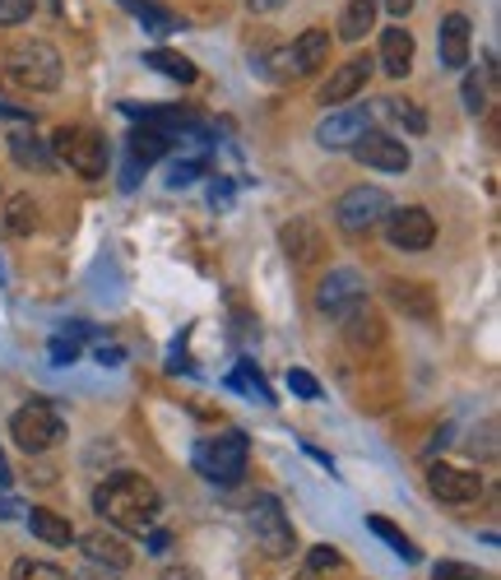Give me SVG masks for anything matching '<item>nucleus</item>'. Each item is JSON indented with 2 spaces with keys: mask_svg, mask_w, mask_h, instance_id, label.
I'll return each instance as SVG.
<instances>
[{
  "mask_svg": "<svg viewBox=\"0 0 501 580\" xmlns=\"http://www.w3.org/2000/svg\"><path fill=\"white\" fill-rule=\"evenodd\" d=\"M93 511L107 520L117 534H149L163 515V492L144 474H112L93 492Z\"/></svg>",
  "mask_w": 501,
  "mask_h": 580,
  "instance_id": "nucleus-1",
  "label": "nucleus"
},
{
  "mask_svg": "<svg viewBox=\"0 0 501 580\" xmlns=\"http://www.w3.org/2000/svg\"><path fill=\"white\" fill-rule=\"evenodd\" d=\"M0 84L14 93H51L61 84V51L51 43H24L0 61Z\"/></svg>",
  "mask_w": 501,
  "mask_h": 580,
  "instance_id": "nucleus-2",
  "label": "nucleus"
},
{
  "mask_svg": "<svg viewBox=\"0 0 501 580\" xmlns=\"http://www.w3.org/2000/svg\"><path fill=\"white\" fill-rule=\"evenodd\" d=\"M51 163H66L74 177H84V182H98L107 177V163H112V153H107V140L98 130H89V126H61L51 135Z\"/></svg>",
  "mask_w": 501,
  "mask_h": 580,
  "instance_id": "nucleus-3",
  "label": "nucleus"
},
{
  "mask_svg": "<svg viewBox=\"0 0 501 580\" xmlns=\"http://www.w3.org/2000/svg\"><path fill=\"white\" fill-rule=\"evenodd\" d=\"M246 525H250V538H256V548H260L265 557H275V562H283V557L298 553V530H293V520H288L283 501H279L275 492H260L256 501H250Z\"/></svg>",
  "mask_w": 501,
  "mask_h": 580,
  "instance_id": "nucleus-4",
  "label": "nucleus"
},
{
  "mask_svg": "<svg viewBox=\"0 0 501 580\" xmlns=\"http://www.w3.org/2000/svg\"><path fill=\"white\" fill-rule=\"evenodd\" d=\"M61 437H66V418L56 414L47 399L19 404L14 418H10V441L24 455H47L51 446H61Z\"/></svg>",
  "mask_w": 501,
  "mask_h": 580,
  "instance_id": "nucleus-5",
  "label": "nucleus"
},
{
  "mask_svg": "<svg viewBox=\"0 0 501 580\" xmlns=\"http://www.w3.org/2000/svg\"><path fill=\"white\" fill-rule=\"evenodd\" d=\"M246 455H250L246 432L228 428V432L205 437L200 446H196V469L209 483H223V488H233V483H242V474H246Z\"/></svg>",
  "mask_w": 501,
  "mask_h": 580,
  "instance_id": "nucleus-6",
  "label": "nucleus"
},
{
  "mask_svg": "<svg viewBox=\"0 0 501 580\" xmlns=\"http://www.w3.org/2000/svg\"><path fill=\"white\" fill-rule=\"evenodd\" d=\"M391 196L381 186H349L343 196L335 200V223L343 232H372L385 214H391Z\"/></svg>",
  "mask_w": 501,
  "mask_h": 580,
  "instance_id": "nucleus-7",
  "label": "nucleus"
},
{
  "mask_svg": "<svg viewBox=\"0 0 501 580\" xmlns=\"http://www.w3.org/2000/svg\"><path fill=\"white\" fill-rule=\"evenodd\" d=\"M381 223H385V242H391L395 251H428L436 242V219L422 205L391 209Z\"/></svg>",
  "mask_w": 501,
  "mask_h": 580,
  "instance_id": "nucleus-8",
  "label": "nucleus"
},
{
  "mask_svg": "<svg viewBox=\"0 0 501 580\" xmlns=\"http://www.w3.org/2000/svg\"><path fill=\"white\" fill-rule=\"evenodd\" d=\"M428 488L432 497H441L446 507H469V501L483 497V474H474V469H459V464H432L428 469Z\"/></svg>",
  "mask_w": 501,
  "mask_h": 580,
  "instance_id": "nucleus-9",
  "label": "nucleus"
},
{
  "mask_svg": "<svg viewBox=\"0 0 501 580\" xmlns=\"http://www.w3.org/2000/svg\"><path fill=\"white\" fill-rule=\"evenodd\" d=\"M358 163H368L372 172H409L413 167V153L404 140H395V135H381V130H368L362 140L353 144Z\"/></svg>",
  "mask_w": 501,
  "mask_h": 580,
  "instance_id": "nucleus-10",
  "label": "nucleus"
},
{
  "mask_svg": "<svg viewBox=\"0 0 501 580\" xmlns=\"http://www.w3.org/2000/svg\"><path fill=\"white\" fill-rule=\"evenodd\" d=\"M372 130V112L368 107H339L316 126V144L321 149H353L362 135Z\"/></svg>",
  "mask_w": 501,
  "mask_h": 580,
  "instance_id": "nucleus-11",
  "label": "nucleus"
},
{
  "mask_svg": "<svg viewBox=\"0 0 501 580\" xmlns=\"http://www.w3.org/2000/svg\"><path fill=\"white\" fill-rule=\"evenodd\" d=\"M362 298H368V288H362V275L358 269H330V275L321 279V288H316V306L325 316H343L349 306H358Z\"/></svg>",
  "mask_w": 501,
  "mask_h": 580,
  "instance_id": "nucleus-12",
  "label": "nucleus"
},
{
  "mask_svg": "<svg viewBox=\"0 0 501 580\" xmlns=\"http://www.w3.org/2000/svg\"><path fill=\"white\" fill-rule=\"evenodd\" d=\"M372 80V56H353L339 70H330V80L321 84V103L325 107H343L349 98H362V89Z\"/></svg>",
  "mask_w": 501,
  "mask_h": 580,
  "instance_id": "nucleus-13",
  "label": "nucleus"
},
{
  "mask_svg": "<svg viewBox=\"0 0 501 580\" xmlns=\"http://www.w3.org/2000/svg\"><path fill=\"white\" fill-rule=\"evenodd\" d=\"M80 553L89 557L93 567H103V571H126L130 562H135V553H130V544L117 534V530H107V525H98V530H89L84 538H80Z\"/></svg>",
  "mask_w": 501,
  "mask_h": 580,
  "instance_id": "nucleus-14",
  "label": "nucleus"
},
{
  "mask_svg": "<svg viewBox=\"0 0 501 580\" xmlns=\"http://www.w3.org/2000/svg\"><path fill=\"white\" fill-rule=\"evenodd\" d=\"M469 47H474V28L465 14H446L436 28V51H441V66L446 70H465L469 66Z\"/></svg>",
  "mask_w": 501,
  "mask_h": 580,
  "instance_id": "nucleus-15",
  "label": "nucleus"
},
{
  "mask_svg": "<svg viewBox=\"0 0 501 580\" xmlns=\"http://www.w3.org/2000/svg\"><path fill=\"white\" fill-rule=\"evenodd\" d=\"M413 51H418V43H413L409 28H385L376 61H381V70L391 74V80H404V74L413 70Z\"/></svg>",
  "mask_w": 501,
  "mask_h": 580,
  "instance_id": "nucleus-16",
  "label": "nucleus"
},
{
  "mask_svg": "<svg viewBox=\"0 0 501 580\" xmlns=\"http://www.w3.org/2000/svg\"><path fill=\"white\" fill-rule=\"evenodd\" d=\"M385 298H391L404 316H413V321H432L436 316V298H432V288L428 283H418V279H391L385 283Z\"/></svg>",
  "mask_w": 501,
  "mask_h": 580,
  "instance_id": "nucleus-17",
  "label": "nucleus"
},
{
  "mask_svg": "<svg viewBox=\"0 0 501 580\" xmlns=\"http://www.w3.org/2000/svg\"><path fill=\"white\" fill-rule=\"evenodd\" d=\"M279 242H283V251H288V260H293V265H316V260H321V246H325L321 228L306 223V219L283 223V228H279Z\"/></svg>",
  "mask_w": 501,
  "mask_h": 580,
  "instance_id": "nucleus-18",
  "label": "nucleus"
},
{
  "mask_svg": "<svg viewBox=\"0 0 501 580\" xmlns=\"http://www.w3.org/2000/svg\"><path fill=\"white\" fill-rule=\"evenodd\" d=\"M339 325H343V339H349L353 348H368V344H381V335H385V325H381V316L368 306V298H362L358 306H349V312L339 316Z\"/></svg>",
  "mask_w": 501,
  "mask_h": 580,
  "instance_id": "nucleus-19",
  "label": "nucleus"
},
{
  "mask_svg": "<svg viewBox=\"0 0 501 580\" xmlns=\"http://www.w3.org/2000/svg\"><path fill=\"white\" fill-rule=\"evenodd\" d=\"M5 144H10V153H14L19 167H28V172H47V167H51V149L37 140L28 126H14V130L5 135Z\"/></svg>",
  "mask_w": 501,
  "mask_h": 580,
  "instance_id": "nucleus-20",
  "label": "nucleus"
},
{
  "mask_svg": "<svg viewBox=\"0 0 501 580\" xmlns=\"http://www.w3.org/2000/svg\"><path fill=\"white\" fill-rule=\"evenodd\" d=\"M330 33L325 28H306L298 43H293V61H298V74H316L325 61H330Z\"/></svg>",
  "mask_w": 501,
  "mask_h": 580,
  "instance_id": "nucleus-21",
  "label": "nucleus"
},
{
  "mask_svg": "<svg viewBox=\"0 0 501 580\" xmlns=\"http://www.w3.org/2000/svg\"><path fill=\"white\" fill-rule=\"evenodd\" d=\"M172 149V135L167 130H153V126H140L130 130V163L135 167H149V163H163Z\"/></svg>",
  "mask_w": 501,
  "mask_h": 580,
  "instance_id": "nucleus-22",
  "label": "nucleus"
},
{
  "mask_svg": "<svg viewBox=\"0 0 501 580\" xmlns=\"http://www.w3.org/2000/svg\"><path fill=\"white\" fill-rule=\"evenodd\" d=\"M28 530L43 538V544H51V548H70V544H74V525H70L66 515L47 511V507H33V511H28Z\"/></svg>",
  "mask_w": 501,
  "mask_h": 580,
  "instance_id": "nucleus-23",
  "label": "nucleus"
},
{
  "mask_svg": "<svg viewBox=\"0 0 501 580\" xmlns=\"http://www.w3.org/2000/svg\"><path fill=\"white\" fill-rule=\"evenodd\" d=\"M376 5L381 0H349L339 14V37L343 43H362L372 28H376Z\"/></svg>",
  "mask_w": 501,
  "mask_h": 580,
  "instance_id": "nucleus-24",
  "label": "nucleus"
},
{
  "mask_svg": "<svg viewBox=\"0 0 501 580\" xmlns=\"http://www.w3.org/2000/svg\"><path fill=\"white\" fill-rule=\"evenodd\" d=\"M381 116H391V121L404 126L409 135H428V112L413 98H381Z\"/></svg>",
  "mask_w": 501,
  "mask_h": 580,
  "instance_id": "nucleus-25",
  "label": "nucleus"
},
{
  "mask_svg": "<svg viewBox=\"0 0 501 580\" xmlns=\"http://www.w3.org/2000/svg\"><path fill=\"white\" fill-rule=\"evenodd\" d=\"M0 219H5V228L14 232V237H28V232L37 228V200L33 196H10L5 209H0Z\"/></svg>",
  "mask_w": 501,
  "mask_h": 580,
  "instance_id": "nucleus-26",
  "label": "nucleus"
},
{
  "mask_svg": "<svg viewBox=\"0 0 501 580\" xmlns=\"http://www.w3.org/2000/svg\"><path fill=\"white\" fill-rule=\"evenodd\" d=\"M256 70L265 74V80H275V84H293V80H302V74H298V61H293V47L265 51L260 61H256Z\"/></svg>",
  "mask_w": 501,
  "mask_h": 580,
  "instance_id": "nucleus-27",
  "label": "nucleus"
},
{
  "mask_svg": "<svg viewBox=\"0 0 501 580\" xmlns=\"http://www.w3.org/2000/svg\"><path fill=\"white\" fill-rule=\"evenodd\" d=\"M144 66L167 74V80H177V84H196V66H190L186 56H177V51H144Z\"/></svg>",
  "mask_w": 501,
  "mask_h": 580,
  "instance_id": "nucleus-28",
  "label": "nucleus"
},
{
  "mask_svg": "<svg viewBox=\"0 0 501 580\" xmlns=\"http://www.w3.org/2000/svg\"><path fill=\"white\" fill-rule=\"evenodd\" d=\"M368 530H372V534H381L385 544H391V553H399L404 562H418V557H422V553L409 544V534H404V530L395 525V520H385V515H368Z\"/></svg>",
  "mask_w": 501,
  "mask_h": 580,
  "instance_id": "nucleus-29",
  "label": "nucleus"
},
{
  "mask_svg": "<svg viewBox=\"0 0 501 580\" xmlns=\"http://www.w3.org/2000/svg\"><path fill=\"white\" fill-rule=\"evenodd\" d=\"M228 385H233V391H246L250 399H265V404L275 399V395H269V385H265V376H260V372H250V358L237 362V372L228 376Z\"/></svg>",
  "mask_w": 501,
  "mask_h": 580,
  "instance_id": "nucleus-30",
  "label": "nucleus"
},
{
  "mask_svg": "<svg viewBox=\"0 0 501 580\" xmlns=\"http://www.w3.org/2000/svg\"><path fill=\"white\" fill-rule=\"evenodd\" d=\"M14 580H74L70 571L51 567V562H33V557H19L14 562Z\"/></svg>",
  "mask_w": 501,
  "mask_h": 580,
  "instance_id": "nucleus-31",
  "label": "nucleus"
},
{
  "mask_svg": "<svg viewBox=\"0 0 501 580\" xmlns=\"http://www.w3.org/2000/svg\"><path fill=\"white\" fill-rule=\"evenodd\" d=\"M130 5H135V14L144 19V28H153V33H172V28H177V19H172L167 10H159L153 0H130Z\"/></svg>",
  "mask_w": 501,
  "mask_h": 580,
  "instance_id": "nucleus-32",
  "label": "nucleus"
},
{
  "mask_svg": "<svg viewBox=\"0 0 501 580\" xmlns=\"http://www.w3.org/2000/svg\"><path fill=\"white\" fill-rule=\"evenodd\" d=\"M339 567H343V553H339V548H330V544H316L312 553H306V571L330 576V571H339Z\"/></svg>",
  "mask_w": 501,
  "mask_h": 580,
  "instance_id": "nucleus-33",
  "label": "nucleus"
},
{
  "mask_svg": "<svg viewBox=\"0 0 501 580\" xmlns=\"http://www.w3.org/2000/svg\"><path fill=\"white\" fill-rule=\"evenodd\" d=\"M37 10V0H0V28H14V24H28Z\"/></svg>",
  "mask_w": 501,
  "mask_h": 580,
  "instance_id": "nucleus-34",
  "label": "nucleus"
},
{
  "mask_svg": "<svg viewBox=\"0 0 501 580\" xmlns=\"http://www.w3.org/2000/svg\"><path fill=\"white\" fill-rule=\"evenodd\" d=\"M465 107H469L474 116L488 107V80H483L478 70H469V74H465Z\"/></svg>",
  "mask_w": 501,
  "mask_h": 580,
  "instance_id": "nucleus-35",
  "label": "nucleus"
},
{
  "mask_svg": "<svg viewBox=\"0 0 501 580\" xmlns=\"http://www.w3.org/2000/svg\"><path fill=\"white\" fill-rule=\"evenodd\" d=\"M200 172H205V163H200V159H177V163H172V172H167V186H172V190H182V186L196 182Z\"/></svg>",
  "mask_w": 501,
  "mask_h": 580,
  "instance_id": "nucleus-36",
  "label": "nucleus"
},
{
  "mask_svg": "<svg viewBox=\"0 0 501 580\" xmlns=\"http://www.w3.org/2000/svg\"><path fill=\"white\" fill-rule=\"evenodd\" d=\"M288 391L298 399H321V381L312 372H302V367H293V372H288Z\"/></svg>",
  "mask_w": 501,
  "mask_h": 580,
  "instance_id": "nucleus-37",
  "label": "nucleus"
},
{
  "mask_svg": "<svg viewBox=\"0 0 501 580\" xmlns=\"http://www.w3.org/2000/svg\"><path fill=\"white\" fill-rule=\"evenodd\" d=\"M436 580H492V576L469 562H436Z\"/></svg>",
  "mask_w": 501,
  "mask_h": 580,
  "instance_id": "nucleus-38",
  "label": "nucleus"
},
{
  "mask_svg": "<svg viewBox=\"0 0 501 580\" xmlns=\"http://www.w3.org/2000/svg\"><path fill=\"white\" fill-rule=\"evenodd\" d=\"M51 362H56V367H70V362H80V339H74L70 330L51 339Z\"/></svg>",
  "mask_w": 501,
  "mask_h": 580,
  "instance_id": "nucleus-39",
  "label": "nucleus"
},
{
  "mask_svg": "<svg viewBox=\"0 0 501 580\" xmlns=\"http://www.w3.org/2000/svg\"><path fill=\"white\" fill-rule=\"evenodd\" d=\"M98 362H103V367H121V362H126V348H121V344H103V348H98Z\"/></svg>",
  "mask_w": 501,
  "mask_h": 580,
  "instance_id": "nucleus-40",
  "label": "nucleus"
},
{
  "mask_svg": "<svg viewBox=\"0 0 501 580\" xmlns=\"http://www.w3.org/2000/svg\"><path fill=\"white\" fill-rule=\"evenodd\" d=\"M144 538H149V553H167V548H172V538H167L163 530H149Z\"/></svg>",
  "mask_w": 501,
  "mask_h": 580,
  "instance_id": "nucleus-41",
  "label": "nucleus"
},
{
  "mask_svg": "<svg viewBox=\"0 0 501 580\" xmlns=\"http://www.w3.org/2000/svg\"><path fill=\"white\" fill-rule=\"evenodd\" d=\"M279 5H283V0H246V10H250V14H275Z\"/></svg>",
  "mask_w": 501,
  "mask_h": 580,
  "instance_id": "nucleus-42",
  "label": "nucleus"
},
{
  "mask_svg": "<svg viewBox=\"0 0 501 580\" xmlns=\"http://www.w3.org/2000/svg\"><path fill=\"white\" fill-rule=\"evenodd\" d=\"M385 10H391L395 19H404V14H409V10H413V0H385Z\"/></svg>",
  "mask_w": 501,
  "mask_h": 580,
  "instance_id": "nucleus-43",
  "label": "nucleus"
},
{
  "mask_svg": "<svg viewBox=\"0 0 501 580\" xmlns=\"http://www.w3.org/2000/svg\"><path fill=\"white\" fill-rule=\"evenodd\" d=\"M19 515V507H14V501L5 497V492H0V520H14Z\"/></svg>",
  "mask_w": 501,
  "mask_h": 580,
  "instance_id": "nucleus-44",
  "label": "nucleus"
},
{
  "mask_svg": "<svg viewBox=\"0 0 501 580\" xmlns=\"http://www.w3.org/2000/svg\"><path fill=\"white\" fill-rule=\"evenodd\" d=\"M10 478H14V474H10V464H5V455H0V488H10Z\"/></svg>",
  "mask_w": 501,
  "mask_h": 580,
  "instance_id": "nucleus-45",
  "label": "nucleus"
},
{
  "mask_svg": "<svg viewBox=\"0 0 501 580\" xmlns=\"http://www.w3.org/2000/svg\"><path fill=\"white\" fill-rule=\"evenodd\" d=\"M293 580H330V576H321V571H302V576H293Z\"/></svg>",
  "mask_w": 501,
  "mask_h": 580,
  "instance_id": "nucleus-46",
  "label": "nucleus"
},
{
  "mask_svg": "<svg viewBox=\"0 0 501 580\" xmlns=\"http://www.w3.org/2000/svg\"><path fill=\"white\" fill-rule=\"evenodd\" d=\"M126 5H130V0H126Z\"/></svg>",
  "mask_w": 501,
  "mask_h": 580,
  "instance_id": "nucleus-47",
  "label": "nucleus"
}]
</instances>
